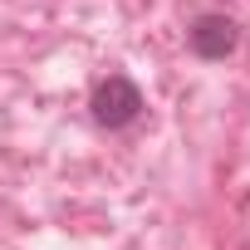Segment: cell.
I'll use <instances>...</instances> for the list:
<instances>
[{
  "instance_id": "obj_1",
  "label": "cell",
  "mask_w": 250,
  "mask_h": 250,
  "mask_svg": "<svg viewBox=\"0 0 250 250\" xmlns=\"http://www.w3.org/2000/svg\"><path fill=\"white\" fill-rule=\"evenodd\" d=\"M143 88L128 79V74H108V79H98L93 83V93H88V113H93V123L98 128H108V133H123V128H133V123L143 118Z\"/></svg>"
},
{
  "instance_id": "obj_2",
  "label": "cell",
  "mask_w": 250,
  "mask_h": 250,
  "mask_svg": "<svg viewBox=\"0 0 250 250\" xmlns=\"http://www.w3.org/2000/svg\"><path fill=\"white\" fill-rule=\"evenodd\" d=\"M235 44H240V25H235L226 10H201V15L187 25V49H191L196 59H206V64L230 59Z\"/></svg>"
}]
</instances>
